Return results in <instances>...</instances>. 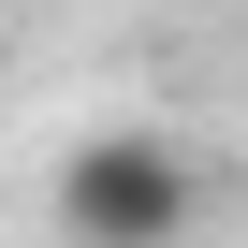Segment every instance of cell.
Returning a JSON list of instances; mask_svg holds the SVG:
<instances>
[{"label":"cell","instance_id":"6da1fadb","mask_svg":"<svg viewBox=\"0 0 248 248\" xmlns=\"http://www.w3.org/2000/svg\"><path fill=\"white\" fill-rule=\"evenodd\" d=\"M44 204H59V248H190L204 161H190L175 132H73Z\"/></svg>","mask_w":248,"mask_h":248}]
</instances>
